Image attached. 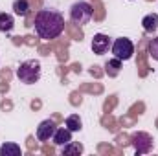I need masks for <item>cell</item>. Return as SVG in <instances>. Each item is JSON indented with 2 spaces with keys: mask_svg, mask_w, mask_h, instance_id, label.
<instances>
[{
  "mask_svg": "<svg viewBox=\"0 0 158 156\" xmlns=\"http://www.w3.org/2000/svg\"><path fill=\"white\" fill-rule=\"evenodd\" d=\"M33 26L40 39H57L64 31V17L55 9H40L35 15Z\"/></svg>",
  "mask_w": 158,
  "mask_h": 156,
  "instance_id": "6da1fadb",
  "label": "cell"
},
{
  "mask_svg": "<svg viewBox=\"0 0 158 156\" xmlns=\"http://www.w3.org/2000/svg\"><path fill=\"white\" fill-rule=\"evenodd\" d=\"M17 77L24 84H33L40 79V63L35 59L24 61L20 63V66L17 68Z\"/></svg>",
  "mask_w": 158,
  "mask_h": 156,
  "instance_id": "7a4b0ae2",
  "label": "cell"
},
{
  "mask_svg": "<svg viewBox=\"0 0 158 156\" xmlns=\"http://www.w3.org/2000/svg\"><path fill=\"white\" fill-rule=\"evenodd\" d=\"M92 15H94V9L86 0H79L70 7V20L74 24H77V26L88 24L92 20Z\"/></svg>",
  "mask_w": 158,
  "mask_h": 156,
  "instance_id": "3957f363",
  "label": "cell"
},
{
  "mask_svg": "<svg viewBox=\"0 0 158 156\" xmlns=\"http://www.w3.org/2000/svg\"><path fill=\"white\" fill-rule=\"evenodd\" d=\"M112 53H114V57L119 59V61H129L131 57H132V53H134V44H132V40L127 39V37H119L112 42Z\"/></svg>",
  "mask_w": 158,
  "mask_h": 156,
  "instance_id": "277c9868",
  "label": "cell"
},
{
  "mask_svg": "<svg viewBox=\"0 0 158 156\" xmlns=\"http://www.w3.org/2000/svg\"><path fill=\"white\" fill-rule=\"evenodd\" d=\"M131 142H132V147H134L136 154H147L153 149V138L147 132H134Z\"/></svg>",
  "mask_w": 158,
  "mask_h": 156,
  "instance_id": "5b68a950",
  "label": "cell"
},
{
  "mask_svg": "<svg viewBox=\"0 0 158 156\" xmlns=\"http://www.w3.org/2000/svg\"><path fill=\"white\" fill-rule=\"evenodd\" d=\"M112 48V39L105 33H96L92 39V51L96 55H105Z\"/></svg>",
  "mask_w": 158,
  "mask_h": 156,
  "instance_id": "8992f818",
  "label": "cell"
},
{
  "mask_svg": "<svg viewBox=\"0 0 158 156\" xmlns=\"http://www.w3.org/2000/svg\"><path fill=\"white\" fill-rule=\"evenodd\" d=\"M55 130H57V125H55L53 119H44V121H40L39 127H37V140H39V142H50V140L53 138Z\"/></svg>",
  "mask_w": 158,
  "mask_h": 156,
  "instance_id": "52a82bcc",
  "label": "cell"
},
{
  "mask_svg": "<svg viewBox=\"0 0 158 156\" xmlns=\"http://www.w3.org/2000/svg\"><path fill=\"white\" fill-rule=\"evenodd\" d=\"M53 143L55 145H66V143H70L72 142V130L68 129V127H61V129H57L55 130V134H53Z\"/></svg>",
  "mask_w": 158,
  "mask_h": 156,
  "instance_id": "ba28073f",
  "label": "cell"
},
{
  "mask_svg": "<svg viewBox=\"0 0 158 156\" xmlns=\"http://www.w3.org/2000/svg\"><path fill=\"white\" fill-rule=\"evenodd\" d=\"M142 26L147 33H153L158 30V15L156 13H151V15H145L142 18Z\"/></svg>",
  "mask_w": 158,
  "mask_h": 156,
  "instance_id": "9c48e42d",
  "label": "cell"
},
{
  "mask_svg": "<svg viewBox=\"0 0 158 156\" xmlns=\"http://www.w3.org/2000/svg\"><path fill=\"white\" fill-rule=\"evenodd\" d=\"M20 154H22V149L17 143L7 142V143H4L0 147V156H20Z\"/></svg>",
  "mask_w": 158,
  "mask_h": 156,
  "instance_id": "30bf717a",
  "label": "cell"
},
{
  "mask_svg": "<svg viewBox=\"0 0 158 156\" xmlns=\"http://www.w3.org/2000/svg\"><path fill=\"white\" fill-rule=\"evenodd\" d=\"M15 28V18L9 13H0V31L7 33Z\"/></svg>",
  "mask_w": 158,
  "mask_h": 156,
  "instance_id": "8fae6325",
  "label": "cell"
},
{
  "mask_svg": "<svg viewBox=\"0 0 158 156\" xmlns=\"http://www.w3.org/2000/svg\"><path fill=\"white\" fill-rule=\"evenodd\" d=\"M13 11L19 17H26L30 13V2L28 0H15L13 2Z\"/></svg>",
  "mask_w": 158,
  "mask_h": 156,
  "instance_id": "7c38bea8",
  "label": "cell"
},
{
  "mask_svg": "<svg viewBox=\"0 0 158 156\" xmlns=\"http://www.w3.org/2000/svg\"><path fill=\"white\" fill-rule=\"evenodd\" d=\"M61 153H63V156H72V154L79 156L81 153H83V145H81V143H76V142H70V143L63 145Z\"/></svg>",
  "mask_w": 158,
  "mask_h": 156,
  "instance_id": "4fadbf2b",
  "label": "cell"
},
{
  "mask_svg": "<svg viewBox=\"0 0 158 156\" xmlns=\"http://www.w3.org/2000/svg\"><path fill=\"white\" fill-rule=\"evenodd\" d=\"M66 127L72 130V132H79L81 129H83V121H81V117L77 114H72V116L66 117Z\"/></svg>",
  "mask_w": 158,
  "mask_h": 156,
  "instance_id": "5bb4252c",
  "label": "cell"
},
{
  "mask_svg": "<svg viewBox=\"0 0 158 156\" xmlns=\"http://www.w3.org/2000/svg\"><path fill=\"white\" fill-rule=\"evenodd\" d=\"M121 63H123V61H119V59H116V57H114V59H110V61L105 64V66H107V74L116 76V74H118V70L121 68Z\"/></svg>",
  "mask_w": 158,
  "mask_h": 156,
  "instance_id": "9a60e30c",
  "label": "cell"
},
{
  "mask_svg": "<svg viewBox=\"0 0 158 156\" xmlns=\"http://www.w3.org/2000/svg\"><path fill=\"white\" fill-rule=\"evenodd\" d=\"M149 55L155 61H158V37L151 39V42H149Z\"/></svg>",
  "mask_w": 158,
  "mask_h": 156,
  "instance_id": "2e32d148",
  "label": "cell"
}]
</instances>
